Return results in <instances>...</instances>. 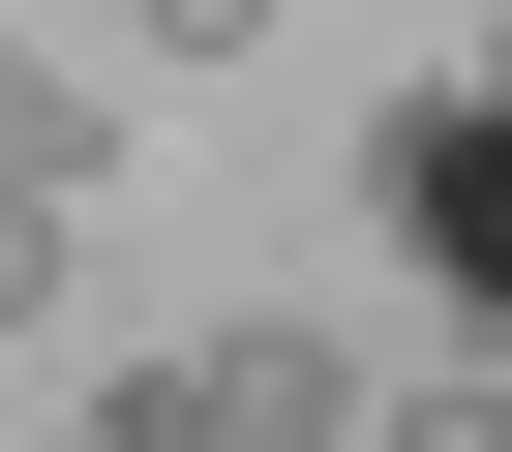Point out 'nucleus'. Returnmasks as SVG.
Segmentation results:
<instances>
[{
	"mask_svg": "<svg viewBox=\"0 0 512 452\" xmlns=\"http://www.w3.org/2000/svg\"><path fill=\"white\" fill-rule=\"evenodd\" d=\"M362 452H512V332H482V362H422V392H362Z\"/></svg>",
	"mask_w": 512,
	"mask_h": 452,
	"instance_id": "nucleus-4",
	"label": "nucleus"
},
{
	"mask_svg": "<svg viewBox=\"0 0 512 452\" xmlns=\"http://www.w3.org/2000/svg\"><path fill=\"white\" fill-rule=\"evenodd\" d=\"M61 272H91V211H31V181H0V332H31Z\"/></svg>",
	"mask_w": 512,
	"mask_h": 452,
	"instance_id": "nucleus-5",
	"label": "nucleus"
},
{
	"mask_svg": "<svg viewBox=\"0 0 512 452\" xmlns=\"http://www.w3.org/2000/svg\"><path fill=\"white\" fill-rule=\"evenodd\" d=\"M121 31H151V61H241V31H272V0H121Z\"/></svg>",
	"mask_w": 512,
	"mask_h": 452,
	"instance_id": "nucleus-6",
	"label": "nucleus"
},
{
	"mask_svg": "<svg viewBox=\"0 0 512 452\" xmlns=\"http://www.w3.org/2000/svg\"><path fill=\"white\" fill-rule=\"evenodd\" d=\"M91 452H362V362L332 332H181V362L91 392Z\"/></svg>",
	"mask_w": 512,
	"mask_h": 452,
	"instance_id": "nucleus-2",
	"label": "nucleus"
},
{
	"mask_svg": "<svg viewBox=\"0 0 512 452\" xmlns=\"http://www.w3.org/2000/svg\"><path fill=\"white\" fill-rule=\"evenodd\" d=\"M0 181H31V211H91V181H121V91H91L61 31H0Z\"/></svg>",
	"mask_w": 512,
	"mask_h": 452,
	"instance_id": "nucleus-3",
	"label": "nucleus"
},
{
	"mask_svg": "<svg viewBox=\"0 0 512 452\" xmlns=\"http://www.w3.org/2000/svg\"><path fill=\"white\" fill-rule=\"evenodd\" d=\"M362 211L422 242V302H452V332H512V61H452V91H392V151H362Z\"/></svg>",
	"mask_w": 512,
	"mask_h": 452,
	"instance_id": "nucleus-1",
	"label": "nucleus"
}]
</instances>
